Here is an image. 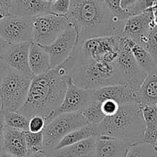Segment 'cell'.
Returning <instances> with one entry per match:
<instances>
[{
  "mask_svg": "<svg viewBox=\"0 0 157 157\" xmlns=\"http://www.w3.org/2000/svg\"><path fill=\"white\" fill-rule=\"evenodd\" d=\"M78 56L75 47L69 57L58 66L31 81L27 99L18 113L30 119L40 116L46 120L59 107L67 90V83Z\"/></svg>",
  "mask_w": 157,
  "mask_h": 157,
  "instance_id": "cell-1",
  "label": "cell"
},
{
  "mask_svg": "<svg viewBox=\"0 0 157 157\" xmlns=\"http://www.w3.org/2000/svg\"><path fill=\"white\" fill-rule=\"evenodd\" d=\"M67 18L77 32V45L90 38L121 35L125 22L110 13L103 0H71Z\"/></svg>",
  "mask_w": 157,
  "mask_h": 157,
  "instance_id": "cell-2",
  "label": "cell"
},
{
  "mask_svg": "<svg viewBox=\"0 0 157 157\" xmlns=\"http://www.w3.org/2000/svg\"><path fill=\"white\" fill-rule=\"evenodd\" d=\"M145 124L139 104L119 107L113 116L106 117L96 127L97 136H108L123 140L131 146L143 142Z\"/></svg>",
  "mask_w": 157,
  "mask_h": 157,
  "instance_id": "cell-3",
  "label": "cell"
},
{
  "mask_svg": "<svg viewBox=\"0 0 157 157\" xmlns=\"http://www.w3.org/2000/svg\"><path fill=\"white\" fill-rule=\"evenodd\" d=\"M70 78L77 87L85 90H96L109 86L123 84L115 63L95 61L82 53L79 45Z\"/></svg>",
  "mask_w": 157,
  "mask_h": 157,
  "instance_id": "cell-4",
  "label": "cell"
},
{
  "mask_svg": "<svg viewBox=\"0 0 157 157\" xmlns=\"http://www.w3.org/2000/svg\"><path fill=\"white\" fill-rule=\"evenodd\" d=\"M32 78L9 69L0 84V110L18 112L27 99Z\"/></svg>",
  "mask_w": 157,
  "mask_h": 157,
  "instance_id": "cell-5",
  "label": "cell"
},
{
  "mask_svg": "<svg viewBox=\"0 0 157 157\" xmlns=\"http://www.w3.org/2000/svg\"><path fill=\"white\" fill-rule=\"evenodd\" d=\"M87 125L89 124L80 112L58 115L46 124L42 131L45 151H53L66 135Z\"/></svg>",
  "mask_w": 157,
  "mask_h": 157,
  "instance_id": "cell-6",
  "label": "cell"
},
{
  "mask_svg": "<svg viewBox=\"0 0 157 157\" xmlns=\"http://www.w3.org/2000/svg\"><path fill=\"white\" fill-rule=\"evenodd\" d=\"M70 25L67 16L46 13L33 18L32 41L41 46L53 43Z\"/></svg>",
  "mask_w": 157,
  "mask_h": 157,
  "instance_id": "cell-7",
  "label": "cell"
},
{
  "mask_svg": "<svg viewBox=\"0 0 157 157\" xmlns=\"http://www.w3.org/2000/svg\"><path fill=\"white\" fill-rule=\"evenodd\" d=\"M124 43L121 35H111L86 40L79 45L82 53L92 59L106 63H114Z\"/></svg>",
  "mask_w": 157,
  "mask_h": 157,
  "instance_id": "cell-8",
  "label": "cell"
},
{
  "mask_svg": "<svg viewBox=\"0 0 157 157\" xmlns=\"http://www.w3.org/2000/svg\"><path fill=\"white\" fill-rule=\"evenodd\" d=\"M33 18L6 16L0 20V36L9 44L32 42Z\"/></svg>",
  "mask_w": 157,
  "mask_h": 157,
  "instance_id": "cell-9",
  "label": "cell"
},
{
  "mask_svg": "<svg viewBox=\"0 0 157 157\" xmlns=\"http://www.w3.org/2000/svg\"><path fill=\"white\" fill-rule=\"evenodd\" d=\"M123 84L130 86L139 90L147 74L138 65L130 49L124 39V43L115 62Z\"/></svg>",
  "mask_w": 157,
  "mask_h": 157,
  "instance_id": "cell-10",
  "label": "cell"
},
{
  "mask_svg": "<svg viewBox=\"0 0 157 157\" xmlns=\"http://www.w3.org/2000/svg\"><path fill=\"white\" fill-rule=\"evenodd\" d=\"M95 101L94 90H85L77 87L70 78L68 81L67 90L61 105L48 119L46 124L62 113L80 112Z\"/></svg>",
  "mask_w": 157,
  "mask_h": 157,
  "instance_id": "cell-11",
  "label": "cell"
},
{
  "mask_svg": "<svg viewBox=\"0 0 157 157\" xmlns=\"http://www.w3.org/2000/svg\"><path fill=\"white\" fill-rule=\"evenodd\" d=\"M77 44V32L74 26L70 24L53 43L47 46H42L49 55L51 68L62 63L70 55Z\"/></svg>",
  "mask_w": 157,
  "mask_h": 157,
  "instance_id": "cell-12",
  "label": "cell"
},
{
  "mask_svg": "<svg viewBox=\"0 0 157 157\" xmlns=\"http://www.w3.org/2000/svg\"><path fill=\"white\" fill-rule=\"evenodd\" d=\"M153 26V15L152 9H149L128 18L124 22L121 36L132 40L143 48L146 36Z\"/></svg>",
  "mask_w": 157,
  "mask_h": 157,
  "instance_id": "cell-13",
  "label": "cell"
},
{
  "mask_svg": "<svg viewBox=\"0 0 157 157\" xmlns=\"http://www.w3.org/2000/svg\"><path fill=\"white\" fill-rule=\"evenodd\" d=\"M31 42L8 44L0 58L12 70L25 76L33 78L29 65V51Z\"/></svg>",
  "mask_w": 157,
  "mask_h": 157,
  "instance_id": "cell-14",
  "label": "cell"
},
{
  "mask_svg": "<svg viewBox=\"0 0 157 157\" xmlns=\"http://www.w3.org/2000/svg\"><path fill=\"white\" fill-rule=\"evenodd\" d=\"M139 90L126 84H116L94 90L95 100L102 103L106 100H111L119 106L129 104H138Z\"/></svg>",
  "mask_w": 157,
  "mask_h": 157,
  "instance_id": "cell-15",
  "label": "cell"
},
{
  "mask_svg": "<svg viewBox=\"0 0 157 157\" xmlns=\"http://www.w3.org/2000/svg\"><path fill=\"white\" fill-rule=\"evenodd\" d=\"M51 3L42 0H12L9 15L12 16L35 17L50 13Z\"/></svg>",
  "mask_w": 157,
  "mask_h": 157,
  "instance_id": "cell-16",
  "label": "cell"
},
{
  "mask_svg": "<svg viewBox=\"0 0 157 157\" xmlns=\"http://www.w3.org/2000/svg\"><path fill=\"white\" fill-rule=\"evenodd\" d=\"M2 151L15 157H29L25 131L15 130L6 126Z\"/></svg>",
  "mask_w": 157,
  "mask_h": 157,
  "instance_id": "cell-17",
  "label": "cell"
},
{
  "mask_svg": "<svg viewBox=\"0 0 157 157\" xmlns=\"http://www.w3.org/2000/svg\"><path fill=\"white\" fill-rule=\"evenodd\" d=\"M130 147V144L123 140L108 136H96L95 157H125Z\"/></svg>",
  "mask_w": 157,
  "mask_h": 157,
  "instance_id": "cell-18",
  "label": "cell"
},
{
  "mask_svg": "<svg viewBox=\"0 0 157 157\" xmlns=\"http://www.w3.org/2000/svg\"><path fill=\"white\" fill-rule=\"evenodd\" d=\"M96 136L47 153L51 157H95Z\"/></svg>",
  "mask_w": 157,
  "mask_h": 157,
  "instance_id": "cell-19",
  "label": "cell"
},
{
  "mask_svg": "<svg viewBox=\"0 0 157 157\" xmlns=\"http://www.w3.org/2000/svg\"><path fill=\"white\" fill-rule=\"evenodd\" d=\"M138 104L143 106H157V64L147 73L138 94Z\"/></svg>",
  "mask_w": 157,
  "mask_h": 157,
  "instance_id": "cell-20",
  "label": "cell"
},
{
  "mask_svg": "<svg viewBox=\"0 0 157 157\" xmlns=\"http://www.w3.org/2000/svg\"><path fill=\"white\" fill-rule=\"evenodd\" d=\"M29 65L33 76L42 75L51 69L49 55L42 46L33 41L29 47Z\"/></svg>",
  "mask_w": 157,
  "mask_h": 157,
  "instance_id": "cell-21",
  "label": "cell"
},
{
  "mask_svg": "<svg viewBox=\"0 0 157 157\" xmlns=\"http://www.w3.org/2000/svg\"><path fill=\"white\" fill-rule=\"evenodd\" d=\"M145 124L143 142L155 147L157 141V106L141 107Z\"/></svg>",
  "mask_w": 157,
  "mask_h": 157,
  "instance_id": "cell-22",
  "label": "cell"
},
{
  "mask_svg": "<svg viewBox=\"0 0 157 157\" xmlns=\"http://www.w3.org/2000/svg\"><path fill=\"white\" fill-rule=\"evenodd\" d=\"M124 39L138 65L146 74L151 71L157 64V62L155 61L153 57L148 52L147 50H146L144 48L140 46L132 40L127 38H124Z\"/></svg>",
  "mask_w": 157,
  "mask_h": 157,
  "instance_id": "cell-23",
  "label": "cell"
},
{
  "mask_svg": "<svg viewBox=\"0 0 157 157\" xmlns=\"http://www.w3.org/2000/svg\"><path fill=\"white\" fill-rule=\"evenodd\" d=\"M93 136H97L96 127H93L92 125H87L78 130H75L72 133L66 135L61 141L58 144V145L55 147L54 150H60L64 147H69V146L75 144L76 143L83 141L84 140L89 139Z\"/></svg>",
  "mask_w": 157,
  "mask_h": 157,
  "instance_id": "cell-24",
  "label": "cell"
},
{
  "mask_svg": "<svg viewBox=\"0 0 157 157\" xmlns=\"http://www.w3.org/2000/svg\"><path fill=\"white\" fill-rule=\"evenodd\" d=\"M89 125L97 127L105 119V115L101 110V103L95 101L80 111Z\"/></svg>",
  "mask_w": 157,
  "mask_h": 157,
  "instance_id": "cell-25",
  "label": "cell"
},
{
  "mask_svg": "<svg viewBox=\"0 0 157 157\" xmlns=\"http://www.w3.org/2000/svg\"><path fill=\"white\" fill-rule=\"evenodd\" d=\"M6 126L15 130L29 131V119L18 112H4Z\"/></svg>",
  "mask_w": 157,
  "mask_h": 157,
  "instance_id": "cell-26",
  "label": "cell"
},
{
  "mask_svg": "<svg viewBox=\"0 0 157 157\" xmlns=\"http://www.w3.org/2000/svg\"><path fill=\"white\" fill-rule=\"evenodd\" d=\"M25 137L29 157L35 153L45 151L42 132L35 133L29 131H25Z\"/></svg>",
  "mask_w": 157,
  "mask_h": 157,
  "instance_id": "cell-27",
  "label": "cell"
},
{
  "mask_svg": "<svg viewBox=\"0 0 157 157\" xmlns=\"http://www.w3.org/2000/svg\"><path fill=\"white\" fill-rule=\"evenodd\" d=\"M125 157H157V151L152 146L141 142L131 146Z\"/></svg>",
  "mask_w": 157,
  "mask_h": 157,
  "instance_id": "cell-28",
  "label": "cell"
},
{
  "mask_svg": "<svg viewBox=\"0 0 157 157\" xmlns=\"http://www.w3.org/2000/svg\"><path fill=\"white\" fill-rule=\"evenodd\" d=\"M122 0H103L105 6L113 16L122 21H125L131 16L127 10L121 6Z\"/></svg>",
  "mask_w": 157,
  "mask_h": 157,
  "instance_id": "cell-29",
  "label": "cell"
},
{
  "mask_svg": "<svg viewBox=\"0 0 157 157\" xmlns=\"http://www.w3.org/2000/svg\"><path fill=\"white\" fill-rule=\"evenodd\" d=\"M144 48L157 62V26L154 25L146 36Z\"/></svg>",
  "mask_w": 157,
  "mask_h": 157,
  "instance_id": "cell-30",
  "label": "cell"
},
{
  "mask_svg": "<svg viewBox=\"0 0 157 157\" xmlns=\"http://www.w3.org/2000/svg\"><path fill=\"white\" fill-rule=\"evenodd\" d=\"M155 0H137L130 8L127 9L129 15H136L143 13L145 11L152 9L155 4Z\"/></svg>",
  "mask_w": 157,
  "mask_h": 157,
  "instance_id": "cell-31",
  "label": "cell"
},
{
  "mask_svg": "<svg viewBox=\"0 0 157 157\" xmlns=\"http://www.w3.org/2000/svg\"><path fill=\"white\" fill-rule=\"evenodd\" d=\"M71 0H55L51 3V13L67 16L70 9Z\"/></svg>",
  "mask_w": 157,
  "mask_h": 157,
  "instance_id": "cell-32",
  "label": "cell"
},
{
  "mask_svg": "<svg viewBox=\"0 0 157 157\" xmlns=\"http://www.w3.org/2000/svg\"><path fill=\"white\" fill-rule=\"evenodd\" d=\"M46 126V120L40 116L32 117L29 119V131L31 133H41Z\"/></svg>",
  "mask_w": 157,
  "mask_h": 157,
  "instance_id": "cell-33",
  "label": "cell"
},
{
  "mask_svg": "<svg viewBox=\"0 0 157 157\" xmlns=\"http://www.w3.org/2000/svg\"><path fill=\"white\" fill-rule=\"evenodd\" d=\"M120 106L111 100H106L101 103V110L105 117H111L118 112Z\"/></svg>",
  "mask_w": 157,
  "mask_h": 157,
  "instance_id": "cell-34",
  "label": "cell"
},
{
  "mask_svg": "<svg viewBox=\"0 0 157 157\" xmlns=\"http://www.w3.org/2000/svg\"><path fill=\"white\" fill-rule=\"evenodd\" d=\"M5 128H6V124H5L4 112L0 110V152L2 151Z\"/></svg>",
  "mask_w": 157,
  "mask_h": 157,
  "instance_id": "cell-35",
  "label": "cell"
},
{
  "mask_svg": "<svg viewBox=\"0 0 157 157\" xmlns=\"http://www.w3.org/2000/svg\"><path fill=\"white\" fill-rule=\"evenodd\" d=\"M9 69L10 68L8 67L7 64L0 58V84H1L2 79L4 78V77L6 76V75L7 74V72L9 71Z\"/></svg>",
  "mask_w": 157,
  "mask_h": 157,
  "instance_id": "cell-36",
  "label": "cell"
},
{
  "mask_svg": "<svg viewBox=\"0 0 157 157\" xmlns=\"http://www.w3.org/2000/svg\"><path fill=\"white\" fill-rule=\"evenodd\" d=\"M11 5H12V0H0V8L8 15H9Z\"/></svg>",
  "mask_w": 157,
  "mask_h": 157,
  "instance_id": "cell-37",
  "label": "cell"
},
{
  "mask_svg": "<svg viewBox=\"0 0 157 157\" xmlns=\"http://www.w3.org/2000/svg\"><path fill=\"white\" fill-rule=\"evenodd\" d=\"M137 0H122L121 6L123 9L127 10L129 8H130Z\"/></svg>",
  "mask_w": 157,
  "mask_h": 157,
  "instance_id": "cell-38",
  "label": "cell"
},
{
  "mask_svg": "<svg viewBox=\"0 0 157 157\" xmlns=\"http://www.w3.org/2000/svg\"><path fill=\"white\" fill-rule=\"evenodd\" d=\"M152 15H153V24L155 26H157V0H155V4L152 8Z\"/></svg>",
  "mask_w": 157,
  "mask_h": 157,
  "instance_id": "cell-39",
  "label": "cell"
},
{
  "mask_svg": "<svg viewBox=\"0 0 157 157\" xmlns=\"http://www.w3.org/2000/svg\"><path fill=\"white\" fill-rule=\"evenodd\" d=\"M8 44H7V43L1 38V36H0V55H1V54L4 52V50L6 48Z\"/></svg>",
  "mask_w": 157,
  "mask_h": 157,
  "instance_id": "cell-40",
  "label": "cell"
},
{
  "mask_svg": "<svg viewBox=\"0 0 157 157\" xmlns=\"http://www.w3.org/2000/svg\"><path fill=\"white\" fill-rule=\"evenodd\" d=\"M29 157H49V156L46 151H42V152H39V153H35V154L31 155Z\"/></svg>",
  "mask_w": 157,
  "mask_h": 157,
  "instance_id": "cell-41",
  "label": "cell"
},
{
  "mask_svg": "<svg viewBox=\"0 0 157 157\" xmlns=\"http://www.w3.org/2000/svg\"><path fill=\"white\" fill-rule=\"evenodd\" d=\"M0 157H15L12 155H10L9 153H6L5 151H1L0 152Z\"/></svg>",
  "mask_w": 157,
  "mask_h": 157,
  "instance_id": "cell-42",
  "label": "cell"
},
{
  "mask_svg": "<svg viewBox=\"0 0 157 157\" xmlns=\"http://www.w3.org/2000/svg\"><path fill=\"white\" fill-rule=\"evenodd\" d=\"M8 15H8L6 12H5L4 11H3L2 9L0 8V20H2L3 18H5L6 16H8Z\"/></svg>",
  "mask_w": 157,
  "mask_h": 157,
  "instance_id": "cell-43",
  "label": "cell"
},
{
  "mask_svg": "<svg viewBox=\"0 0 157 157\" xmlns=\"http://www.w3.org/2000/svg\"><path fill=\"white\" fill-rule=\"evenodd\" d=\"M42 1L46 2H50V3H52V2H55V0H42Z\"/></svg>",
  "mask_w": 157,
  "mask_h": 157,
  "instance_id": "cell-44",
  "label": "cell"
},
{
  "mask_svg": "<svg viewBox=\"0 0 157 157\" xmlns=\"http://www.w3.org/2000/svg\"><path fill=\"white\" fill-rule=\"evenodd\" d=\"M155 150L157 151V141H156V144H155Z\"/></svg>",
  "mask_w": 157,
  "mask_h": 157,
  "instance_id": "cell-45",
  "label": "cell"
},
{
  "mask_svg": "<svg viewBox=\"0 0 157 157\" xmlns=\"http://www.w3.org/2000/svg\"><path fill=\"white\" fill-rule=\"evenodd\" d=\"M49 157H51V156H49Z\"/></svg>",
  "mask_w": 157,
  "mask_h": 157,
  "instance_id": "cell-46",
  "label": "cell"
}]
</instances>
